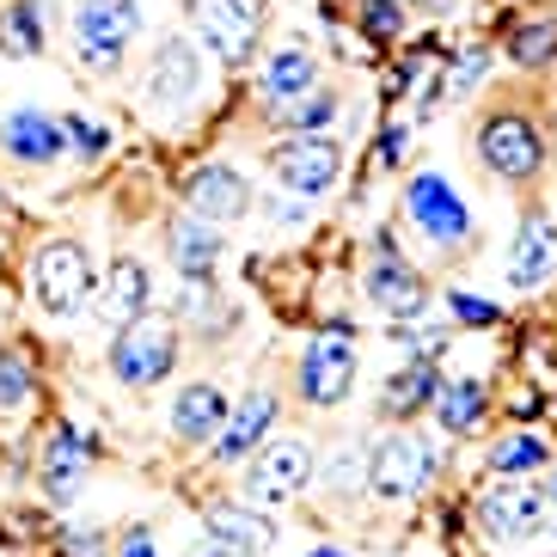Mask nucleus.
<instances>
[{
  "mask_svg": "<svg viewBox=\"0 0 557 557\" xmlns=\"http://www.w3.org/2000/svg\"><path fill=\"white\" fill-rule=\"evenodd\" d=\"M325 81V74H319V55L312 50H300V44H282V50H270L263 55V67H258V92L270 104H295L300 92H312V86Z\"/></svg>",
  "mask_w": 557,
  "mask_h": 557,
  "instance_id": "obj_22",
  "label": "nucleus"
},
{
  "mask_svg": "<svg viewBox=\"0 0 557 557\" xmlns=\"http://www.w3.org/2000/svg\"><path fill=\"white\" fill-rule=\"evenodd\" d=\"M92 288H99V270H92V251H86L81 239H50V246H37V258H32V300L50 312V319L81 312Z\"/></svg>",
  "mask_w": 557,
  "mask_h": 557,
  "instance_id": "obj_6",
  "label": "nucleus"
},
{
  "mask_svg": "<svg viewBox=\"0 0 557 557\" xmlns=\"http://www.w3.org/2000/svg\"><path fill=\"white\" fill-rule=\"evenodd\" d=\"M442 472V454L429 442L423 429H393L386 442L368 447V491L386 496V503H410V496H423Z\"/></svg>",
  "mask_w": 557,
  "mask_h": 557,
  "instance_id": "obj_4",
  "label": "nucleus"
},
{
  "mask_svg": "<svg viewBox=\"0 0 557 557\" xmlns=\"http://www.w3.org/2000/svg\"><path fill=\"white\" fill-rule=\"evenodd\" d=\"M557 270V214H527L515 246H508V288H540Z\"/></svg>",
  "mask_w": 557,
  "mask_h": 557,
  "instance_id": "obj_17",
  "label": "nucleus"
},
{
  "mask_svg": "<svg viewBox=\"0 0 557 557\" xmlns=\"http://www.w3.org/2000/svg\"><path fill=\"white\" fill-rule=\"evenodd\" d=\"M32 393H37V374L25 349H0V410H18Z\"/></svg>",
  "mask_w": 557,
  "mask_h": 557,
  "instance_id": "obj_30",
  "label": "nucleus"
},
{
  "mask_svg": "<svg viewBox=\"0 0 557 557\" xmlns=\"http://www.w3.org/2000/svg\"><path fill=\"white\" fill-rule=\"evenodd\" d=\"M202 533H209V545H221V552H239V557H263L270 545H276V527H270V515H258V508H239V503H214L209 515H202Z\"/></svg>",
  "mask_w": 557,
  "mask_h": 557,
  "instance_id": "obj_18",
  "label": "nucleus"
},
{
  "mask_svg": "<svg viewBox=\"0 0 557 557\" xmlns=\"http://www.w3.org/2000/svg\"><path fill=\"white\" fill-rule=\"evenodd\" d=\"M0 50L7 55H44V13L37 0H13L0 18Z\"/></svg>",
  "mask_w": 557,
  "mask_h": 557,
  "instance_id": "obj_29",
  "label": "nucleus"
},
{
  "mask_svg": "<svg viewBox=\"0 0 557 557\" xmlns=\"http://www.w3.org/2000/svg\"><path fill=\"white\" fill-rule=\"evenodd\" d=\"M178 361V325L165 319H135L111 337V374L123 386H160Z\"/></svg>",
  "mask_w": 557,
  "mask_h": 557,
  "instance_id": "obj_9",
  "label": "nucleus"
},
{
  "mask_svg": "<svg viewBox=\"0 0 557 557\" xmlns=\"http://www.w3.org/2000/svg\"><path fill=\"white\" fill-rule=\"evenodd\" d=\"M491 478H533L552 466V447L540 442V435H527V429H515V435H503V442L491 447Z\"/></svg>",
  "mask_w": 557,
  "mask_h": 557,
  "instance_id": "obj_26",
  "label": "nucleus"
},
{
  "mask_svg": "<svg viewBox=\"0 0 557 557\" xmlns=\"http://www.w3.org/2000/svg\"><path fill=\"white\" fill-rule=\"evenodd\" d=\"M405 7H423V0H405Z\"/></svg>",
  "mask_w": 557,
  "mask_h": 557,
  "instance_id": "obj_43",
  "label": "nucleus"
},
{
  "mask_svg": "<svg viewBox=\"0 0 557 557\" xmlns=\"http://www.w3.org/2000/svg\"><path fill=\"white\" fill-rule=\"evenodd\" d=\"M67 552H74V557H99L104 545H99V533H81V527H67Z\"/></svg>",
  "mask_w": 557,
  "mask_h": 557,
  "instance_id": "obj_38",
  "label": "nucleus"
},
{
  "mask_svg": "<svg viewBox=\"0 0 557 557\" xmlns=\"http://www.w3.org/2000/svg\"><path fill=\"white\" fill-rule=\"evenodd\" d=\"M184 209L190 214H202V221H246L251 214V184H246V172H233L227 160H209V165H197V172H184Z\"/></svg>",
  "mask_w": 557,
  "mask_h": 557,
  "instance_id": "obj_13",
  "label": "nucleus"
},
{
  "mask_svg": "<svg viewBox=\"0 0 557 557\" xmlns=\"http://www.w3.org/2000/svg\"><path fill=\"white\" fill-rule=\"evenodd\" d=\"M197 92H202V50L184 32L160 37L148 55V74H141L148 111H184V104H197Z\"/></svg>",
  "mask_w": 557,
  "mask_h": 557,
  "instance_id": "obj_10",
  "label": "nucleus"
},
{
  "mask_svg": "<svg viewBox=\"0 0 557 557\" xmlns=\"http://www.w3.org/2000/svg\"><path fill=\"white\" fill-rule=\"evenodd\" d=\"M435 393H442V374H435V361H410V368H398V374L380 386V417L410 423V417L435 410Z\"/></svg>",
  "mask_w": 557,
  "mask_h": 557,
  "instance_id": "obj_24",
  "label": "nucleus"
},
{
  "mask_svg": "<svg viewBox=\"0 0 557 557\" xmlns=\"http://www.w3.org/2000/svg\"><path fill=\"white\" fill-rule=\"evenodd\" d=\"M325 484L331 491H356V484H368V442L337 447V454L325 459Z\"/></svg>",
  "mask_w": 557,
  "mask_h": 557,
  "instance_id": "obj_31",
  "label": "nucleus"
},
{
  "mask_svg": "<svg viewBox=\"0 0 557 557\" xmlns=\"http://www.w3.org/2000/svg\"><path fill=\"white\" fill-rule=\"evenodd\" d=\"M484 67H491V50L478 44V50H466V55L454 62V74H442L447 92H472V81H484Z\"/></svg>",
  "mask_w": 557,
  "mask_h": 557,
  "instance_id": "obj_34",
  "label": "nucleus"
},
{
  "mask_svg": "<svg viewBox=\"0 0 557 557\" xmlns=\"http://www.w3.org/2000/svg\"><path fill=\"white\" fill-rule=\"evenodd\" d=\"M398 209H405V221L417 227L423 246L447 251V258H459V251L472 246V209H466V197H459L442 172H417L405 184V202Z\"/></svg>",
  "mask_w": 557,
  "mask_h": 557,
  "instance_id": "obj_3",
  "label": "nucleus"
},
{
  "mask_svg": "<svg viewBox=\"0 0 557 557\" xmlns=\"http://www.w3.org/2000/svg\"><path fill=\"white\" fill-rule=\"evenodd\" d=\"M86 466H92V435L74 423H55V435L44 442V491H50V503H67L81 491Z\"/></svg>",
  "mask_w": 557,
  "mask_h": 557,
  "instance_id": "obj_21",
  "label": "nucleus"
},
{
  "mask_svg": "<svg viewBox=\"0 0 557 557\" xmlns=\"http://www.w3.org/2000/svg\"><path fill=\"white\" fill-rule=\"evenodd\" d=\"M356 7H361V32L374 44H393L405 32V0H356Z\"/></svg>",
  "mask_w": 557,
  "mask_h": 557,
  "instance_id": "obj_32",
  "label": "nucleus"
},
{
  "mask_svg": "<svg viewBox=\"0 0 557 557\" xmlns=\"http://www.w3.org/2000/svg\"><path fill=\"white\" fill-rule=\"evenodd\" d=\"M508 62H521V67L557 62V18H521L508 32Z\"/></svg>",
  "mask_w": 557,
  "mask_h": 557,
  "instance_id": "obj_28",
  "label": "nucleus"
},
{
  "mask_svg": "<svg viewBox=\"0 0 557 557\" xmlns=\"http://www.w3.org/2000/svg\"><path fill=\"white\" fill-rule=\"evenodd\" d=\"M361 295H368V307H374V312H386V319H398V325L429 307V282H423V270L398 251L393 227H374V239H368Z\"/></svg>",
  "mask_w": 557,
  "mask_h": 557,
  "instance_id": "obj_2",
  "label": "nucleus"
},
{
  "mask_svg": "<svg viewBox=\"0 0 557 557\" xmlns=\"http://www.w3.org/2000/svg\"><path fill=\"white\" fill-rule=\"evenodd\" d=\"M552 160H557V135H552Z\"/></svg>",
  "mask_w": 557,
  "mask_h": 557,
  "instance_id": "obj_42",
  "label": "nucleus"
},
{
  "mask_svg": "<svg viewBox=\"0 0 557 557\" xmlns=\"http://www.w3.org/2000/svg\"><path fill=\"white\" fill-rule=\"evenodd\" d=\"M116 557H160L153 552V527H129V533L116 540Z\"/></svg>",
  "mask_w": 557,
  "mask_h": 557,
  "instance_id": "obj_36",
  "label": "nucleus"
},
{
  "mask_svg": "<svg viewBox=\"0 0 557 557\" xmlns=\"http://www.w3.org/2000/svg\"><path fill=\"white\" fill-rule=\"evenodd\" d=\"M472 153L496 184L527 190V184H540L545 160H552V135H545V123L527 104H491L472 123Z\"/></svg>",
  "mask_w": 557,
  "mask_h": 557,
  "instance_id": "obj_1",
  "label": "nucleus"
},
{
  "mask_svg": "<svg viewBox=\"0 0 557 557\" xmlns=\"http://www.w3.org/2000/svg\"><path fill=\"white\" fill-rule=\"evenodd\" d=\"M270 172L295 197H325L331 184L344 178V141L337 135H288V141L270 148Z\"/></svg>",
  "mask_w": 557,
  "mask_h": 557,
  "instance_id": "obj_11",
  "label": "nucleus"
},
{
  "mask_svg": "<svg viewBox=\"0 0 557 557\" xmlns=\"http://www.w3.org/2000/svg\"><path fill=\"white\" fill-rule=\"evenodd\" d=\"M197 32L209 37V50L221 62H246L258 50V0H202Z\"/></svg>",
  "mask_w": 557,
  "mask_h": 557,
  "instance_id": "obj_15",
  "label": "nucleus"
},
{
  "mask_svg": "<svg viewBox=\"0 0 557 557\" xmlns=\"http://www.w3.org/2000/svg\"><path fill=\"white\" fill-rule=\"evenodd\" d=\"M478 527L496 545H527L552 527V503L533 478H496L491 491L478 496Z\"/></svg>",
  "mask_w": 557,
  "mask_h": 557,
  "instance_id": "obj_7",
  "label": "nucleus"
},
{
  "mask_svg": "<svg viewBox=\"0 0 557 557\" xmlns=\"http://www.w3.org/2000/svg\"><path fill=\"white\" fill-rule=\"evenodd\" d=\"M148 307H153L148 263H141V258H116L111 276L99 282V312L111 319L116 331H123V325H135V319H148Z\"/></svg>",
  "mask_w": 557,
  "mask_h": 557,
  "instance_id": "obj_20",
  "label": "nucleus"
},
{
  "mask_svg": "<svg viewBox=\"0 0 557 557\" xmlns=\"http://www.w3.org/2000/svg\"><path fill=\"white\" fill-rule=\"evenodd\" d=\"M165 251H172V263H178L184 282H209L214 263H221V251H227V239H221L214 221H202V214H178V221L165 227Z\"/></svg>",
  "mask_w": 557,
  "mask_h": 557,
  "instance_id": "obj_19",
  "label": "nucleus"
},
{
  "mask_svg": "<svg viewBox=\"0 0 557 557\" xmlns=\"http://www.w3.org/2000/svg\"><path fill=\"white\" fill-rule=\"evenodd\" d=\"M190 557H239V552H221V545H202V552H190Z\"/></svg>",
  "mask_w": 557,
  "mask_h": 557,
  "instance_id": "obj_40",
  "label": "nucleus"
},
{
  "mask_svg": "<svg viewBox=\"0 0 557 557\" xmlns=\"http://www.w3.org/2000/svg\"><path fill=\"white\" fill-rule=\"evenodd\" d=\"M62 135H67V148L81 153V160H99V153L111 148V129L92 123V116H62Z\"/></svg>",
  "mask_w": 557,
  "mask_h": 557,
  "instance_id": "obj_33",
  "label": "nucleus"
},
{
  "mask_svg": "<svg viewBox=\"0 0 557 557\" xmlns=\"http://www.w3.org/2000/svg\"><path fill=\"white\" fill-rule=\"evenodd\" d=\"M405 141H410L405 123H393V129H386V141H380V165H398V160H405Z\"/></svg>",
  "mask_w": 557,
  "mask_h": 557,
  "instance_id": "obj_37",
  "label": "nucleus"
},
{
  "mask_svg": "<svg viewBox=\"0 0 557 557\" xmlns=\"http://www.w3.org/2000/svg\"><path fill=\"white\" fill-rule=\"evenodd\" d=\"M282 129H295V135H325L331 123H337V86H312V92H300L295 104H282Z\"/></svg>",
  "mask_w": 557,
  "mask_h": 557,
  "instance_id": "obj_27",
  "label": "nucleus"
},
{
  "mask_svg": "<svg viewBox=\"0 0 557 557\" xmlns=\"http://www.w3.org/2000/svg\"><path fill=\"white\" fill-rule=\"evenodd\" d=\"M227 429V393L209 386V380H190L178 398H172V435L178 442H214Z\"/></svg>",
  "mask_w": 557,
  "mask_h": 557,
  "instance_id": "obj_23",
  "label": "nucleus"
},
{
  "mask_svg": "<svg viewBox=\"0 0 557 557\" xmlns=\"http://www.w3.org/2000/svg\"><path fill=\"white\" fill-rule=\"evenodd\" d=\"M307 484H312L307 442H276V435H270V442L251 454V466H246V491H251V503H263V508L295 503Z\"/></svg>",
  "mask_w": 557,
  "mask_h": 557,
  "instance_id": "obj_12",
  "label": "nucleus"
},
{
  "mask_svg": "<svg viewBox=\"0 0 557 557\" xmlns=\"http://www.w3.org/2000/svg\"><path fill=\"white\" fill-rule=\"evenodd\" d=\"M276 393H246L239 398V405L227 410V429H221V435H214V459H221V466H233V459H251L258 454L263 442H270V429H276Z\"/></svg>",
  "mask_w": 557,
  "mask_h": 557,
  "instance_id": "obj_16",
  "label": "nucleus"
},
{
  "mask_svg": "<svg viewBox=\"0 0 557 557\" xmlns=\"http://www.w3.org/2000/svg\"><path fill=\"white\" fill-rule=\"evenodd\" d=\"M540 491H545V503H552V515H557V454H552V466H545V478H540Z\"/></svg>",
  "mask_w": 557,
  "mask_h": 557,
  "instance_id": "obj_39",
  "label": "nucleus"
},
{
  "mask_svg": "<svg viewBox=\"0 0 557 557\" xmlns=\"http://www.w3.org/2000/svg\"><path fill=\"white\" fill-rule=\"evenodd\" d=\"M484 410H491V393H484V380H442V393H435V423L447 435H472L484 423Z\"/></svg>",
  "mask_w": 557,
  "mask_h": 557,
  "instance_id": "obj_25",
  "label": "nucleus"
},
{
  "mask_svg": "<svg viewBox=\"0 0 557 557\" xmlns=\"http://www.w3.org/2000/svg\"><path fill=\"white\" fill-rule=\"evenodd\" d=\"M141 37V0H81L74 7V55L92 74H116Z\"/></svg>",
  "mask_w": 557,
  "mask_h": 557,
  "instance_id": "obj_5",
  "label": "nucleus"
},
{
  "mask_svg": "<svg viewBox=\"0 0 557 557\" xmlns=\"http://www.w3.org/2000/svg\"><path fill=\"white\" fill-rule=\"evenodd\" d=\"M312 557H344V552H331V545H325V552H312Z\"/></svg>",
  "mask_w": 557,
  "mask_h": 557,
  "instance_id": "obj_41",
  "label": "nucleus"
},
{
  "mask_svg": "<svg viewBox=\"0 0 557 557\" xmlns=\"http://www.w3.org/2000/svg\"><path fill=\"white\" fill-rule=\"evenodd\" d=\"M0 153L13 165H55L67 153V135H62V116H44V111H7L0 116Z\"/></svg>",
  "mask_w": 557,
  "mask_h": 557,
  "instance_id": "obj_14",
  "label": "nucleus"
},
{
  "mask_svg": "<svg viewBox=\"0 0 557 557\" xmlns=\"http://www.w3.org/2000/svg\"><path fill=\"white\" fill-rule=\"evenodd\" d=\"M454 319H466V325H496L503 312L491 307V300H472V295H454Z\"/></svg>",
  "mask_w": 557,
  "mask_h": 557,
  "instance_id": "obj_35",
  "label": "nucleus"
},
{
  "mask_svg": "<svg viewBox=\"0 0 557 557\" xmlns=\"http://www.w3.org/2000/svg\"><path fill=\"white\" fill-rule=\"evenodd\" d=\"M356 393V344L344 331H319L295 361V398L312 410H331Z\"/></svg>",
  "mask_w": 557,
  "mask_h": 557,
  "instance_id": "obj_8",
  "label": "nucleus"
}]
</instances>
